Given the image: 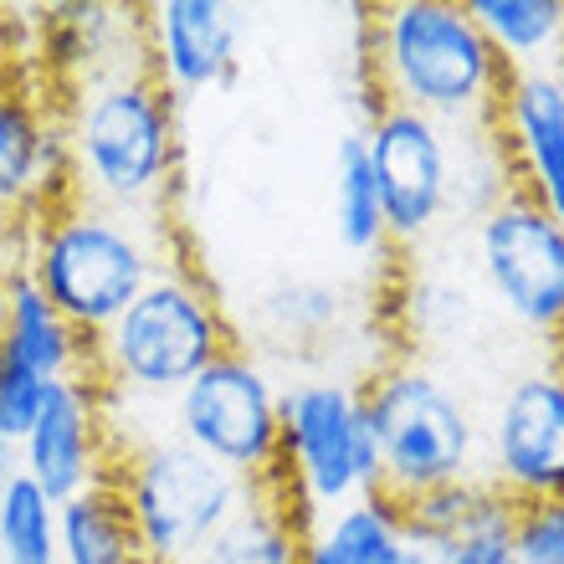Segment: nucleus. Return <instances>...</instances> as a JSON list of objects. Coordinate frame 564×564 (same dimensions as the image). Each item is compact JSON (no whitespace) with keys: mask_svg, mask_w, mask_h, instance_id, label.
<instances>
[{"mask_svg":"<svg viewBox=\"0 0 564 564\" xmlns=\"http://www.w3.org/2000/svg\"><path fill=\"white\" fill-rule=\"evenodd\" d=\"M492 139L503 149L513 191L564 216V67L554 73H508Z\"/></svg>","mask_w":564,"mask_h":564,"instance_id":"4468645a","label":"nucleus"},{"mask_svg":"<svg viewBox=\"0 0 564 564\" xmlns=\"http://www.w3.org/2000/svg\"><path fill=\"white\" fill-rule=\"evenodd\" d=\"M477 268L498 308L529 334L554 339L564 324V221L534 195L508 191L477 216Z\"/></svg>","mask_w":564,"mask_h":564,"instance_id":"1a4fd4ad","label":"nucleus"},{"mask_svg":"<svg viewBox=\"0 0 564 564\" xmlns=\"http://www.w3.org/2000/svg\"><path fill=\"white\" fill-rule=\"evenodd\" d=\"M442 564H523L519 550H513V534H477L462 539L442 554Z\"/></svg>","mask_w":564,"mask_h":564,"instance_id":"bb28decb","label":"nucleus"},{"mask_svg":"<svg viewBox=\"0 0 564 564\" xmlns=\"http://www.w3.org/2000/svg\"><path fill=\"white\" fill-rule=\"evenodd\" d=\"M11 268L15 262H0V339H6V324H11Z\"/></svg>","mask_w":564,"mask_h":564,"instance_id":"cd10ccee","label":"nucleus"},{"mask_svg":"<svg viewBox=\"0 0 564 564\" xmlns=\"http://www.w3.org/2000/svg\"><path fill=\"white\" fill-rule=\"evenodd\" d=\"M57 564H144L134 519L113 482L57 503Z\"/></svg>","mask_w":564,"mask_h":564,"instance_id":"aec40b11","label":"nucleus"},{"mask_svg":"<svg viewBox=\"0 0 564 564\" xmlns=\"http://www.w3.org/2000/svg\"><path fill=\"white\" fill-rule=\"evenodd\" d=\"M144 564H149V560H144Z\"/></svg>","mask_w":564,"mask_h":564,"instance_id":"2f4dec72","label":"nucleus"},{"mask_svg":"<svg viewBox=\"0 0 564 564\" xmlns=\"http://www.w3.org/2000/svg\"><path fill=\"white\" fill-rule=\"evenodd\" d=\"M67 149H73V195L108 210L160 216L164 185L175 175L180 134L175 98L154 83L149 62H108L104 73L73 83L67 108Z\"/></svg>","mask_w":564,"mask_h":564,"instance_id":"f03ea898","label":"nucleus"},{"mask_svg":"<svg viewBox=\"0 0 564 564\" xmlns=\"http://www.w3.org/2000/svg\"><path fill=\"white\" fill-rule=\"evenodd\" d=\"M334 231H339V241L359 257L380 252L390 241L370 154H365V134L339 139V154H334Z\"/></svg>","mask_w":564,"mask_h":564,"instance_id":"4be33fe9","label":"nucleus"},{"mask_svg":"<svg viewBox=\"0 0 564 564\" xmlns=\"http://www.w3.org/2000/svg\"><path fill=\"white\" fill-rule=\"evenodd\" d=\"M108 482L119 488L149 564H191L206 550V539L221 534L247 508L257 488L200 457L175 431L134 442L129 457L108 473Z\"/></svg>","mask_w":564,"mask_h":564,"instance_id":"0eeeda50","label":"nucleus"},{"mask_svg":"<svg viewBox=\"0 0 564 564\" xmlns=\"http://www.w3.org/2000/svg\"><path fill=\"white\" fill-rule=\"evenodd\" d=\"M513 550L523 564H564V498L513 513Z\"/></svg>","mask_w":564,"mask_h":564,"instance_id":"a878e982","label":"nucleus"},{"mask_svg":"<svg viewBox=\"0 0 564 564\" xmlns=\"http://www.w3.org/2000/svg\"><path fill=\"white\" fill-rule=\"evenodd\" d=\"M482 477L513 508L564 498V365L523 370L482 421Z\"/></svg>","mask_w":564,"mask_h":564,"instance_id":"9d476101","label":"nucleus"},{"mask_svg":"<svg viewBox=\"0 0 564 564\" xmlns=\"http://www.w3.org/2000/svg\"><path fill=\"white\" fill-rule=\"evenodd\" d=\"M0 344H6L26 370L42 375L46 386H52V380L88 375V339L46 303L42 288L21 272V262L11 268V324H6V339Z\"/></svg>","mask_w":564,"mask_h":564,"instance_id":"a211bd4d","label":"nucleus"},{"mask_svg":"<svg viewBox=\"0 0 564 564\" xmlns=\"http://www.w3.org/2000/svg\"><path fill=\"white\" fill-rule=\"evenodd\" d=\"M380 104L411 108L446 134H488L508 67L457 0H395L370 21Z\"/></svg>","mask_w":564,"mask_h":564,"instance_id":"f257e3e1","label":"nucleus"},{"mask_svg":"<svg viewBox=\"0 0 564 564\" xmlns=\"http://www.w3.org/2000/svg\"><path fill=\"white\" fill-rule=\"evenodd\" d=\"M297 539H303V523L282 508L268 482H257L247 508L221 534H210L191 564H297Z\"/></svg>","mask_w":564,"mask_h":564,"instance_id":"412c9836","label":"nucleus"},{"mask_svg":"<svg viewBox=\"0 0 564 564\" xmlns=\"http://www.w3.org/2000/svg\"><path fill=\"white\" fill-rule=\"evenodd\" d=\"M339 318H344V293L313 278L278 282V288H268V293L257 297V328L282 344L328 339L339 328Z\"/></svg>","mask_w":564,"mask_h":564,"instance_id":"b1692460","label":"nucleus"},{"mask_svg":"<svg viewBox=\"0 0 564 564\" xmlns=\"http://www.w3.org/2000/svg\"><path fill=\"white\" fill-rule=\"evenodd\" d=\"M73 195V149L21 88H0V221H36Z\"/></svg>","mask_w":564,"mask_h":564,"instance_id":"2eb2a0df","label":"nucleus"},{"mask_svg":"<svg viewBox=\"0 0 564 564\" xmlns=\"http://www.w3.org/2000/svg\"><path fill=\"white\" fill-rule=\"evenodd\" d=\"M0 560L57 564V503L26 473L0 477Z\"/></svg>","mask_w":564,"mask_h":564,"instance_id":"5701e85b","label":"nucleus"},{"mask_svg":"<svg viewBox=\"0 0 564 564\" xmlns=\"http://www.w3.org/2000/svg\"><path fill=\"white\" fill-rule=\"evenodd\" d=\"M144 57L170 98L226 88L241 67V11L226 0H164L149 11Z\"/></svg>","mask_w":564,"mask_h":564,"instance_id":"ddd939ff","label":"nucleus"},{"mask_svg":"<svg viewBox=\"0 0 564 564\" xmlns=\"http://www.w3.org/2000/svg\"><path fill=\"white\" fill-rule=\"evenodd\" d=\"M395 564H442V560H436L431 550H416V544H405V550L395 554Z\"/></svg>","mask_w":564,"mask_h":564,"instance_id":"c85d7f7f","label":"nucleus"},{"mask_svg":"<svg viewBox=\"0 0 564 564\" xmlns=\"http://www.w3.org/2000/svg\"><path fill=\"white\" fill-rule=\"evenodd\" d=\"M297 523L380 492L365 390L339 375H308L282 386L278 401V473L268 482Z\"/></svg>","mask_w":564,"mask_h":564,"instance_id":"39448f33","label":"nucleus"},{"mask_svg":"<svg viewBox=\"0 0 564 564\" xmlns=\"http://www.w3.org/2000/svg\"><path fill=\"white\" fill-rule=\"evenodd\" d=\"M104 436H108L104 395H98L88 375L52 380L26 442L15 446V473H26L52 503H67L77 492L108 482V473H113Z\"/></svg>","mask_w":564,"mask_h":564,"instance_id":"f8f14e48","label":"nucleus"},{"mask_svg":"<svg viewBox=\"0 0 564 564\" xmlns=\"http://www.w3.org/2000/svg\"><path fill=\"white\" fill-rule=\"evenodd\" d=\"M46 401V380L36 370H26L21 359L0 344V442L6 446H21L26 442L31 421L42 411Z\"/></svg>","mask_w":564,"mask_h":564,"instance_id":"393cba45","label":"nucleus"},{"mask_svg":"<svg viewBox=\"0 0 564 564\" xmlns=\"http://www.w3.org/2000/svg\"><path fill=\"white\" fill-rule=\"evenodd\" d=\"M365 154L386 210V237L401 247L426 241L452 206V134L411 108L375 104Z\"/></svg>","mask_w":564,"mask_h":564,"instance_id":"9b49d317","label":"nucleus"},{"mask_svg":"<svg viewBox=\"0 0 564 564\" xmlns=\"http://www.w3.org/2000/svg\"><path fill=\"white\" fill-rule=\"evenodd\" d=\"M560 221H564V216H560Z\"/></svg>","mask_w":564,"mask_h":564,"instance_id":"7c9ffc66","label":"nucleus"},{"mask_svg":"<svg viewBox=\"0 0 564 564\" xmlns=\"http://www.w3.org/2000/svg\"><path fill=\"white\" fill-rule=\"evenodd\" d=\"M278 401L282 386L252 349L231 344L170 401V431L241 482L278 473Z\"/></svg>","mask_w":564,"mask_h":564,"instance_id":"6e6552de","label":"nucleus"},{"mask_svg":"<svg viewBox=\"0 0 564 564\" xmlns=\"http://www.w3.org/2000/svg\"><path fill=\"white\" fill-rule=\"evenodd\" d=\"M467 15L508 73L564 67V0H467Z\"/></svg>","mask_w":564,"mask_h":564,"instance_id":"6ab92c4d","label":"nucleus"},{"mask_svg":"<svg viewBox=\"0 0 564 564\" xmlns=\"http://www.w3.org/2000/svg\"><path fill=\"white\" fill-rule=\"evenodd\" d=\"M401 550V503H390L386 492H370L303 523L297 564H395Z\"/></svg>","mask_w":564,"mask_h":564,"instance_id":"f3484780","label":"nucleus"},{"mask_svg":"<svg viewBox=\"0 0 564 564\" xmlns=\"http://www.w3.org/2000/svg\"><path fill=\"white\" fill-rule=\"evenodd\" d=\"M554 344H560V359H554V365H564V324H560V334H554Z\"/></svg>","mask_w":564,"mask_h":564,"instance_id":"c756f323","label":"nucleus"},{"mask_svg":"<svg viewBox=\"0 0 564 564\" xmlns=\"http://www.w3.org/2000/svg\"><path fill=\"white\" fill-rule=\"evenodd\" d=\"M237 344L221 303L185 268H164L88 344V380L104 401H149L170 411L180 390Z\"/></svg>","mask_w":564,"mask_h":564,"instance_id":"20e7f679","label":"nucleus"},{"mask_svg":"<svg viewBox=\"0 0 564 564\" xmlns=\"http://www.w3.org/2000/svg\"><path fill=\"white\" fill-rule=\"evenodd\" d=\"M359 390L380 452V492L390 503L482 477V421L436 370L390 359Z\"/></svg>","mask_w":564,"mask_h":564,"instance_id":"423d86ee","label":"nucleus"},{"mask_svg":"<svg viewBox=\"0 0 564 564\" xmlns=\"http://www.w3.org/2000/svg\"><path fill=\"white\" fill-rule=\"evenodd\" d=\"M513 513L519 508L508 503L488 477H467V482H446V488H431L421 498H411V503H401V529L405 544L431 550L442 560L462 539L513 534Z\"/></svg>","mask_w":564,"mask_h":564,"instance_id":"dca6fc26","label":"nucleus"},{"mask_svg":"<svg viewBox=\"0 0 564 564\" xmlns=\"http://www.w3.org/2000/svg\"><path fill=\"white\" fill-rule=\"evenodd\" d=\"M154 221L160 216L108 210L67 195L26 226V241H21L15 262L42 288L46 303L93 344L149 282L170 268L164 262V237Z\"/></svg>","mask_w":564,"mask_h":564,"instance_id":"7ed1b4c3","label":"nucleus"}]
</instances>
